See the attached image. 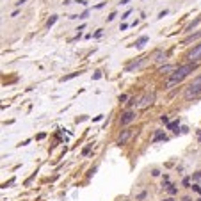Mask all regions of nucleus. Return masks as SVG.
<instances>
[{
  "instance_id": "f257e3e1",
  "label": "nucleus",
  "mask_w": 201,
  "mask_h": 201,
  "mask_svg": "<svg viewBox=\"0 0 201 201\" xmlns=\"http://www.w3.org/2000/svg\"><path fill=\"white\" fill-rule=\"evenodd\" d=\"M196 70V64H183V66H180V68H176L173 73H171V78L166 82V87H171V85H174V84H178V82H182L189 73H192Z\"/></svg>"
},
{
  "instance_id": "cd10ccee",
  "label": "nucleus",
  "mask_w": 201,
  "mask_h": 201,
  "mask_svg": "<svg viewBox=\"0 0 201 201\" xmlns=\"http://www.w3.org/2000/svg\"><path fill=\"white\" fill-rule=\"evenodd\" d=\"M199 201H201V199H199Z\"/></svg>"
},
{
  "instance_id": "a211bd4d",
  "label": "nucleus",
  "mask_w": 201,
  "mask_h": 201,
  "mask_svg": "<svg viewBox=\"0 0 201 201\" xmlns=\"http://www.w3.org/2000/svg\"><path fill=\"white\" fill-rule=\"evenodd\" d=\"M192 189H194L196 192H199V194H201V187H199V185H192Z\"/></svg>"
},
{
  "instance_id": "6ab92c4d",
  "label": "nucleus",
  "mask_w": 201,
  "mask_h": 201,
  "mask_svg": "<svg viewBox=\"0 0 201 201\" xmlns=\"http://www.w3.org/2000/svg\"><path fill=\"white\" fill-rule=\"evenodd\" d=\"M128 16H130V11H126V13H125V14H123V16H121V20H126V18H128Z\"/></svg>"
},
{
  "instance_id": "f3484780",
  "label": "nucleus",
  "mask_w": 201,
  "mask_h": 201,
  "mask_svg": "<svg viewBox=\"0 0 201 201\" xmlns=\"http://www.w3.org/2000/svg\"><path fill=\"white\" fill-rule=\"evenodd\" d=\"M89 151H91V144H87V146H85V148L82 150V155H87Z\"/></svg>"
},
{
  "instance_id": "0eeeda50",
  "label": "nucleus",
  "mask_w": 201,
  "mask_h": 201,
  "mask_svg": "<svg viewBox=\"0 0 201 201\" xmlns=\"http://www.w3.org/2000/svg\"><path fill=\"white\" fill-rule=\"evenodd\" d=\"M146 41H148V36H142V37H139L135 43H133V47H137V48H142Z\"/></svg>"
},
{
  "instance_id": "f03ea898",
  "label": "nucleus",
  "mask_w": 201,
  "mask_h": 201,
  "mask_svg": "<svg viewBox=\"0 0 201 201\" xmlns=\"http://www.w3.org/2000/svg\"><path fill=\"white\" fill-rule=\"evenodd\" d=\"M135 112H133V110H126V112H123L121 114V119H119V123L123 125V126H126V125H130L132 121H135Z\"/></svg>"
},
{
  "instance_id": "a878e982",
  "label": "nucleus",
  "mask_w": 201,
  "mask_h": 201,
  "mask_svg": "<svg viewBox=\"0 0 201 201\" xmlns=\"http://www.w3.org/2000/svg\"><path fill=\"white\" fill-rule=\"evenodd\" d=\"M183 201H190V197H183Z\"/></svg>"
},
{
  "instance_id": "1a4fd4ad",
  "label": "nucleus",
  "mask_w": 201,
  "mask_h": 201,
  "mask_svg": "<svg viewBox=\"0 0 201 201\" xmlns=\"http://www.w3.org/2000/svg\"><path fill=\"white\" fill-rule=\"evenodd\" d=\"M199 36H201V30H197L196 34H190V36H189V37L185 39V44H187V43H192V41H194V39H197Z\"/></svg>"
},
{
  "instance_id": "9d476101",
  "label": "nucleus",
  "mask_w": 201,
  "mask_h": 201,
  "mask_svg": "<svg viewBox=\"0 0 201 201\" xmlns=\"http://www.w3.org/2000/svg\"><path fill=\"white\" fill-rule=\"evenodd\" d=\"M173 71H174L173 66H162V68L159 70V73H173Z\"/></svg>"
},
{
  "instance_id": "20e7f679",
  "label": "nucleus",
  "mask_w": 201,
  "mask_h": 201,
  "mask_svg": "<svg viewBox=\"0 0 201 201\" xmlns=\"http://www.w3.org/2000/svg\"><path fill=\"white\" fill-rule=\"evenodd\" d=\"M201 93V85H196V84H190L187 89H185V98H194Z\"/></svg>"
},
{
  "instance_id": "412c9836",
  "label": "nucleus",
  "mask_w": 201,
  "mask_h": 201,
  "mask_svg": "<svg viewBox=\"0 0 201 201\" xmlns=\"http://www.w3.org/2000/svg\"><path fill=\"white\" fill-rule=\"evenodd\" d=\"M114 16H116L114 13H112V14H110V16H107V21H112V20H114Z\"/></svg>"
},
{
  "instance_id": "39448f33",
  "label": "nucleus",
  "mask_w": 201,
  "mask_h": 201,
  "mask_svg": "<svg viewBox=\"0 0 201 201\" xmlns=\"http://www.w3.org/2000/svg\"><path fill=\"white\" fill-rule=\"evenodd\" d=\"M130 137H132V130H130V128H126V130H123V132L119 133V137H118V144H119V146H123V144H126Z\"/></svg>"
},
{
  "instance_id": "423d86ee",
  "label": "nucleus",
  "mask_w": 201,
  "mask_h": 201,
  "mask_svg": "<svg viewBox=\"0 0 201 201\" xmlns=\"http://www.w3.org/2000/svg\"><path fill=\"white\" fill-rule=\"evenodd\" d=\"M201 59V44H197V47L189 54V61L190 62H196V61H199Z\"/></svg>"
},
{
  "instance_id": "f8f14e48",
  "label": "nucleus",
  "mask_w": 201,
  "mask_h": 201,
  "mask_svg": "<svg viewBox=\"0 0 201 201\" xmlns=\"http://www.w3.org/2000/svg\"><path fill=\"white\" fill-rule=\"evenodd\" d=\"M139 100H141V98H130V102L126 103L128 110H130V107H133V105H139Z\"/></svg>"
},
{
  "instance_id": "5701e85b",
  "label": "nucleus",
  "mask_w": 201,
  "mask_h": 201,
  "mask_svg": "<svg viewBox=\"0 0 201 201\" xmlns=\"http://www.w3.org/2000/svg\"><path fill=\"white\" fill-rule=\"evenodd\" d=\"M126 98H128V96H126V95H121V96H119V102H125V100H126Z\"/></svg>"
},
{
  "instance_id": "6e6552de",
  "label": "nucleus",
  "mask_w": 201,
  "mask_h": 201,
  "mask_svg": "<svg viewBox=\"0 0 201 201\" xmlns=\"http://www.w3.org/2000/svg\"><path fill=\"white\" fill-rule=\"evenodd\" d=\"M157 141H167V137H166V133H164V132H157V133H155L153 142H157Z\"/></svg>"
},
{
  "instance_id": "aec40b11",
  "label": "nucleus",
  "mask_w": 201,
  "mask_h": 201,
  "mask_svg": "<svg viewBox=\"0 0 201 201\" xmlns=\"http://www.w3.org/2000/svg\"><path fill=\"white\" fill-rule=\"evenodd\" d=\"M167 189H169V192H171V194H176V189H174V187H171V185H169Z\"/></svg>"
},
{
  "instance_id": "b1692460",
  "label": "nucleus",
  "mask_w": 201,
  "mask_h": 201,
  "mask_svg": "<svg viewBox=\"0 0 201 201\" xmlns=\"http://www.w3.org/2000/svg\"><path fill=\"white\" fill-rule=\"evenodd\" d=\"M27 2V0H18V2H16V6H21V4H25Z\"/></svg>"
},
{
  "instance_id": "ddd939ff",
  "label": "nucleus",
  "mask_w": 201,
  "mask_h": 201,
  "mask_svg": "<svg viewBox=\"0 0 201 201\" xmlns=\"http://www.w3.org/2000/svg\"><path fill=\"white\" fill-rule=\"evenodd\" d=\"M57 18H59V16H55V14H54V16H52V18L47 21V27H48V29H50V27H54V23L57 21Z\"/></svg>"
},
{
  "instance_id": "4468645a",
  "label": "nucleus",
  "mask_w": 201,
  "mask_h": 201,
  "mask_svg": "<svg viewBox=\"0 0 201 201\" xmlns=\"http://www.w3.org/2000/svg\"><path fill=\"white\" fill-rule=\"evenodd\" d=\"M199 21H201V16H197V18H196V20H194V21H192V23H190V25H189V27H187V30H192V29H194V27H196V25H197V23H199Z\"/></svg>"
},
{
  "instance_id": "393cba45",
  "label": "nucleus",
  "mask_w": 201,
  "mask_h": 201,
  "mask_svg": "<svg viewBox=\"0 0 201 201\" xmlns=\"http://www.w3.org/2000/svg\"><path fill=\"white\" fill-rule=\"evenodd\" d=\"M128 2H130V0H121V2H119V4H121V6H126Z\"/></svg>"
},
{
  "instance_id": "4be33fe9",
  "label": "nucleus",
  "mask_w": 201,
  "mask_h": 201,
  "mask_svg": "<svg viewBox=\"0 0 201 201\" xmlns=\"http://www.w3.org/2000/svg\"><path fill=\"white\" fill-rule=\"evenodd\" d=\"M166 14H167V11H166V9H164V11H162V13H160V14H159V18H164V16H166Z\"/></svg>"
},
{
  "instance_id": "bb28decb",
  "label": "nucleus",
  "mask_w": 201,
  "mask_h": 201,
  "mask_svg": "<svg viewBox=\"0 0 201 201\" xmlns=\"http://www.w3.org/2000/svg\"><path fill=\"white\" fill-rule=\"evenodd\" d=\"M164 201H174V199H171V197H167V199H164Z\"/></svg>"
},
{
  "instance_id": "2eb2a0df",
  "label": "nucleus",
  "mask_w": 201,
  "mask_h": 201,
  "mask_svg": "<svg viewBox=\"0 0 201 201\" xmlns=\"http://www.w3.org/2000/svg\"><path fill=\"white\" fill-rule=\"evenodd\" d=\"M80 73H71V75H68V77H62L61 78V82H66V80H71V78H75V77H78Z\"/></svg>"
},
{
  "instance_id": "9b49d317",
  "label": "nucleus",
  "mask_w": 201,
  "mask_h": 201,
  "mask_svg": "<svg viewBox=\"0 0 201 201\" xmlns=\"http://www.w3.org/2000/svg\"><path fill=\"white\" fill-rule=\"evenodd\" d=\"M155 61H157V62H162V61H166V54H162V52H157V54H155Z\"/></svg>"
},
{
  "instance_id": "dca6fc26",
  "label": "nucleus",
  "mask_w": 201,
  "mask_h": 201,
  "mask_svg": "<svg viewBox=\"0 0 201 201\" xmlns=\"http://www.w3.org/2000/svg\"><path fill=\"white\" fill-rule=\"evenodd\" d=\"M167 128H169V130H174V128H178V121H174V123H169V125H167Z\"/></svg>"
},
{
  "instance_id": "7ed1b4c3",
  "label": "nucleus",
  "mask_w": 201,
  "mask_h": 201,
  "mask_svg": "<svg viewBox=\"0 0 201 201\" xmlns=\"http://www.w3.org/2000/svg\"><path fill=\"white\" fill-rule=\"evenodd\" d=\"M153 102H155V93H153V91H151V93H146V95L139 100V107H141V109H146V107H150Z\"/></svg>"
}]
</instances>
